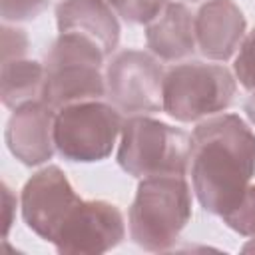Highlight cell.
Listing matches in <instances>:
<instances>
[{
    "mask_svg": "<svg viewBox=\"0 0 255 255\" xmlns=\"http://www.w3.org/2000/svg\"><path fill=\"white\" fill-rule=\"evenodd\" d=\"M187 173L199 205L211 215H227L255 175V133L237 114L199 122L191 133Z\"/></svg>",
    "mask_w": 255,
    "mask_h": 255,
    "instance_id": "obj_1",
    "label": "cell"
},
{
    "mask_svg": "<svg viewBox=\"0 0 255 255\" xmlns=\"http://www.w3.org/2000/svg\"><path fill=\"white\" fill-rule=\"evenodd\" d=\"M191 219V187L185 175H151L137 185L129 207V237L151 253L169 251Z\"/></svg>",
    "mask_w": 255,
    "mask_h": 255,
    "instance_id": "obj_2",
    "label": "cell"
},
{
    "mask_svg": "<svg viewBox=\"0 0 255 255\" xmlns=\"http://www.w3.org/2000/svg\"><path fill=\"white\" fill-rule=\"evenodd\" d=\"M104 50L86 36L58 32L46 52L42 100L56 112L64 106L106 98Z\"/></svg>",
    "mask_w": 255,
    "mask_h": 255,
    "instance_id": "obj_3",
    "label": "cell"
},
{
    "mask_svg": "<svg viewBox=\"0 0 255 255\" xmlns=\"http://www.w3.org/2000/svg\"><path fill=\"white\" fill-rule=\"evenodd\" d=\"M237 78L215 62L189 60L165 70L163 112L175 122L189 124L225 112L235 98Z\"/></svg>",
    "mask_w": 255,
    "mask_h": 255,
    "instance_id": "obj_4",
    "label": "cell"
},
{
    "mask_svg": "<svg viewBox=\"0 0 255 255\" xmlns=\"http://www.w3.org/2000/svg\"><path fill=\"white\" fill-rule=\"evenodd\" d=\"M191 135L149 116H128L120 133L118 163L133 177L185 175Z\"/></svg>",
    "mask_w": 255,
    "mask_h": 255,
    "instance_id": "obj_5",
    "label": "cell"
},
{
    "mask_svg": "<svg viewBox=\"0 0 255 255\" xmlns=\"http://www.w3.org/2000/svg\"><path fill=\"white\" fill-rule=\"evenodd\" d=\"M122 128V112L102 100L64 106L56 112V151L68 161H102L112 153Z\"/></svg>",
    "mask_w": 255,
    "mask_h": 255,
    "instance_id": "obj_6",
    "label": "cell"
},
{
    "mask_svg": "<svg viewBox=\"0 0 255 255\" xmlns=\"http://www.w3.org/2000/svg\"><path fill=\"white\" fill-rule=\"evenodd\" d=\"M163 78L153 54L133 48L116 52L106 66V98L126 116L163 112Z\"/></svg>",
    "mask_w": 255,
    "mask_h": 255,
    "instance_id": "obj_7",
    "label": "cell"
},
{
    "mask_svg": "<svg viewBox=\"0 0 255 255\" xmlns=\"http://www.w3.org/2000/svg\"><path fill=\"white\" fill-rule=\"evenodd\" d=\"M126 237L124 215L106 199H82L54 237L58 253L100 255L112 251Z\"/></svg>",
    "mask_w": 255,
    "mask_h": 255,
    "instance_id": "obj_8",
    "label": "cell"
},
{
    "mask_svg": "<svg viewBox=\"0 0 255 255\" xmlns=\"http://www.w3.org/2000/svg\"><path fill=\"white\" fill-rule=\"evenodd\" d=\"M82 201L58 165L38 169L22 187V219L38 237L54 241L66 217Z\"/></svg>",
    "mask_w": 255,
    "mask_h": 255,
    "instance_id": "obj_9",
    "label": "cell"
},
{
    "mask_svg": "<svg viewBox=\"0 0 255 255\" xmlns=\"http://www.w3.org/2000/svg\"><path fill=\"white\" fill-rule=\"evenodd\" d=\"M56 110L44 100L28 102L16 110L6 124V145L10 153L24 165H40L52 159Z\"/></svg>",
    "mask_w": 255,
    "mask_h": 255,
    "instance_id": "obj_10",
    "label": "cell"
},
{
    "mask_svg": "<svg viewBox=\"0 0 255 255\" xmlns=\"http://www.w3.org/2000/svg\"><path fill=\"white\" fill-rule=\"evenodd\" d=\"M247 20L233 0H205L195 14L197 50L211 62L229 60L241 46Z\"/></svg>",
    "mask_w": 255,
    "mask_h": 255,
    "instance_id": "obj_11",
    "label": "cell"
},
{
    "mask_svg": "<svg viewBox=\"0 0 255 255\" xmlns=\"http://www.w3.org/2000/svg\"><path fill=\"white\" fill-rule=\"evenodd\" d=\"M145 44L163 62H179L197 50L195 14L183 2H165L161 12L145 24Z\"/></svg>",
    "mask_w": 255,
    "mask_h": 255,
    "instance_id": "obj_12",
    "label": "cell"
},
{
    "mask_svg": "<svg viewBox=\"0 0 255 255\" xmlns=\"http://www.w3.org/2000/svg\"><path fill=\"white\" fill-rule=\"evenodd\" d=\"M58 32H74L96 42L110 58L120 44L118 14L104 0H60L56 4Z\"/></svg>",
    "mask_w": 255,
    "mask_h": 255,
    "instance_id": "obj_13",
    "label": "cell"
},
{
    "mask_svg": "<svg viewBox=\"0 0 255 255\" xmlns=\"http://www.w3.org/2000/svg\"><path fill=\"white\" fill-rule=\"evenodd\" d=\"M46 70L44 64L22 58L2 60L0 70V98L10 110H16L28 102L42 100Z\"/></svg>",
    "mask_w": 255,
    "mask_h": 255,
    "instance_id": "obj_14",
    "label": "cell"
},
{
    "mask_svg": "<svg viewBox=\"0 0 255 255\" xmlns=\"http://www.w3.org/2000/svg\"><path fill=\"white\" fill-rule=\"evenodd\" d=\"M104 2L128 24H147L161 12L167 0H104Z\"/></svg>",
    "mask_w": 255,
    "mask_h": 255,
    "instance_id": "obj_15",
    "label": "cell"
},
{
    "mask_svg": "<svg viewBox=\"0 0 255 255\" xmlns=\"http://www.w3.org/2000/svg\"><path fill=\"white\" fill-rule=\"evenodd\" d=\"M225 225L239 235L255 237V185H249L239 205L221 217Z\"/></svg>",
    "mask_w": 255,
    "mask_h": 255,
    "instance_id": "obj_16",
    "label": "cell"
},
{
    "mask_svg": "<svg viewBox=\"0 0 255 255\" xmlns=\"http://www.w3.org/2000/svg\"><path fill=\"white\" fill-rule=\"evenodd\" d=\"M233 72L247 92H255V28L245 34L233 62Z\"/></svg>",
    "mask_w": 255,
    "mask_h": 255,
    "instance_id": "obj_17",
    "label": "cell"
},
{
    "mask_svg": "<svg viewBox=\"0 0 255 255\" xmlns=\"http://www.w3.org/2000/svg\"><path fill=\"white\" fill-rule=\"evenodd\" d=\"M48 2L50 0H0L2 22L8 24L30 22L46 10Z\"/></svg>",
    "mask_w": 255,
    "mask_h": 255,
    "instance_id": "obj_18",
    "label": "cell"
},
{
    "mask_svg": "<svg viewBox=\"0 0 255 255\" xmlns=\"http://www.w3.org/2000/svg\"><path fill=\"white\" fill-rule=\"evenodd\" d=\"M28 52V36L22 28L10 26L8 22L2 24V60L22 58Z\"/></svg>",
    "mask_w": 255,
    "mask_h": 255,
    "instance_id": "obj_19",
    "label": "cell"
},
{
    "mask_svg": "<svg viewBox=\"0 0 255 255\" xmlns=\"http://www.w3.org/2000/svg\"><path fill=\"white\" fill-rule=\"evenodd\" d=\"M2 199H4V223H6L4 225V237H6L10 231V225H12V211L16 207V197L6 183L2 185Z\"/></svg>",
    "mask_w": 255,
    "mask_h": 255,
    "instance_id": "obj_20",
    "label": "cell"
},
{
    "mask_svg": "<svg viewBox=\"0 0 255 255\" xmlns=\"http://www.w3.org/2000/svg\"><path fill=\"white\" fill-rule=\"evenodd\" d=\"M245 114H247V118L255 124V92H251V96H249L247 102H245Z\"/></svg>",
    "mask_w": 255,
    "mask_h": 255,
    "instance_id": "obj_21",
    "label": "cell"
},
{
    "mask_svg": "<svg viewBox=\"0 0 255 255\" xmlns=\"http://www.w3.org/2000/svg\"><path fill=\"white\" fill-rule=\"evenodd\" d=\"M191 2H199V0H191Z\"/></svg>",
    "mask_w": 255,
    "mask_h": 255,
    "instance_id": "obj_22",
    "label": "cell"
}]
</instances>
